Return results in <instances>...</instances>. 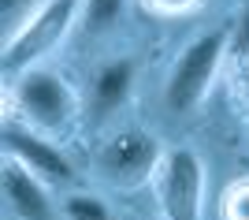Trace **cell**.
I'll list each match as a JSON object with an SVG mask.
<instances>
[{
    "label": "cell",
    "instance_id": "9c48e42d",
    "mask_svg": "<svg viewBox=\"0 0 249 220\" xmlns=\"http://www.w3.org/2000/svg\"><path fill=\"white\" fill-rule=\"evenodd\" d=\"M63 220H115V217L93 194H71V198L63 201Z\"/></svg>",
    "mask_w": 249,
    "mask_h": 220
},
{
    "label": "cell",
    "instance_id": "5b68a950",
    "mask_svg": "<svg viewBox=\"0 0 249 220\" xmlns=\"http://www.w3.org/2000/svg\"><path fill=\"white\" fill-rule=\"evenodd\" d=\"M4 153L11 160H19L22 168H30L41 183H71V160L63 157L56 146H49L45 138L30 135V131H19V127H8L4 131Z\"/></svg>",
    "mask_w": 249,
    "mask_h": 220
},
{
    "label": "cell",
    "instance_id": "3957f363",
    "mask_svg": "<svg viewBox=\"0 0 249 220\" xmlns=\"http://www.w3.org/2000/svg\"><path fill=\"white\" fill-rule=\"evenodd\" d=\"M156 194L167 220H201L205 205V164L194 149L178 146L156 168Z\"/></svg>",
    "mask_w": 249,
    "mask_h": 220
},
{
    "label": "cell",
    "instance_id": "6da1fadb",
    "mask_svg": "<svg viewBox=\"0 0 249 220\" xmlns=\"http://www.w3.org/2000/svg\"><path fill=\"white\" fill-rule=\"evenodd\" d=\"M86 0H49L41 8L34 11L30 19H22L15 30H11L8 45H4V71L15 75V71H30L34 63L49 56L56 45L67 38V30L74 26L78 11H82Z\"/></svg>",
    "mask_w": 249,
    "mask_h": 220
},
{
    "label": "cell",
    "instance_id": "8fae6325",
    "mask_svg": "<svg viewBox=\"0 0 249 220\" xmlns=\"http://www.w3.org/2000/svg\"><path fill=\"white\" fill-rule=\"evenodd\" d=\"M223 217L227 220H249V179L246 183H234L223 198Z\"/></svg>",
    "mask_w": 249,
    "mask_h": 220
},
{
    "label": "cell",
    "instance_id": "52a82bcc",
    "mask_svg": "<svg viewBox=\"0 0 249 220\" xmlns=\"http://www.w3.org/2000/svg\"><path fill=\"white\" fill-rule=\"evenodd\" d=\"M0 183H4V198H8L11 213L19 220H56V209L49 201V190L30 168H22L19 160H4V172H0Z\"/></svg>",
    "mask_w": 249,
    "mask_h": 220
},
{
    "label": "cell",
    "instance_id": "277c9868",
    "mask_svg": "<svg viewBox=\"0 0 249 220\" xmlns=\"http://www.w3.org/2000/svg\"><path fill=\"white\" fill-rule=\"evenodd\" d=\"M15 101H19V112L26 116L34 127H41V131H60V127H67L74 108H78L74 90L63 82L56 71H45V67L22 71L19 86H15Z\"/></svg>",
    "mask_w": 249,
    "mask_h": 220
},
{
    "label": "cell",
    "instance_id": "8992f818",
    "mask_svg": "<svg viewBox=\"0 0 249 220\" xmlns=\"http://www.w3.org/2000/svg\"><path fill=\"white\" fill-rule=\"evenodd\" d=\"M156 160H164L160 157V146H156L153 135H142V131H123V135H115L101 149V168L112 179H123V183L142 179L145 172H153Z\"/></svg>",
    "mask_w": 249,
    "mask_h": 220
},
{
    "label": "cell",
    "instance_id": "4fadbf2b",
    "mask_svg": "<svg viewBox=\"0 0 249 220\" xmlns=\"http://www.w3.org/2000/svg\"><path fill=\"white\" fill-rule=\"evenodd\" d=\"M142 4L156 15H182V11L197 8V0H142Z\"/></svg>",
    "mask_w": 249,
    "mask_h": 220
},
{
    "label": "cell",
    "instance_id": "7c38bea8",
    "mask_svg": "<svg viewBox=\"0 0 249 220\" xmlns=\"http://www.w3.org/2000/svg\"><path fill=\"white\" fill-rule=\"evenodd\" d=\"M231 49H234V56L249 60V4H246V11L238 15V26H234V38H231Z\"/></svg>",
    "mask_w": 249,
    "mask_h": 220
},
{
    "label": "cell",
    "instance_id": "30bf717a",
    "mask_svg": "<svg viewBox=\"0 0 249 220\" xmlns=\"http://www.w3.org/2000/svg\"><path fill=\"white\" fill-rule=\"evenodd\" d=\"M123 4H126V0H86V4H82L86 26H89V30H104V26H112V22L123 15Z\"/></svg>",
    "mask_w": 249,
    "mask_h": 220
},
{
    "label": "cell",
    "instance_id": "5bb4252c",
    "mask_svg": "<svg viewBox=\"0 0 249 220\" xmlns=\"http://www.w3.org/2000/svg\"><path fill=\"white\" fill-rule=\"evenodd\" d=\"M30 4H34V0H0V15H4V19H15V15L26 11Z\"/></svg>",
    "mask_w": 249,
    "mask_h": 220
},
{
    "label": "cell",
    "instance_id": "7a4b0ae2",
    "mask_svg": "<svg viewBox=\"0 0 249 220\" xmlns=\"http://www.w3.org/2000/svg\"><path fill=\"white\" fill-rule=\"evenodd\" d=\"M227 53V30H208L201 38L182 49V56L175 60L171 75H167V90H164V101L171 112H190V108L201 105V97L208 94V86L219 71V60Z\"/></svg>",
    "mask_w": 249,
    "mask_h": 220
},
{
    "label": "cell",
    "instance_id": "ba28073f",
    "mask_svg": "<svg viewBox=\"0 0 249 220\" xmlns=\"http://www.w3.org/2000/svg\"><path fill=\"white\" fill-rule=\"evenodd\" d=\"M130 82H134V60H112L108 67H101L93 82V105L97 112H108L130 94Z\"/></svg>",
    "mask_w": 249,
    "mask_h": 220
}]
</instances>
